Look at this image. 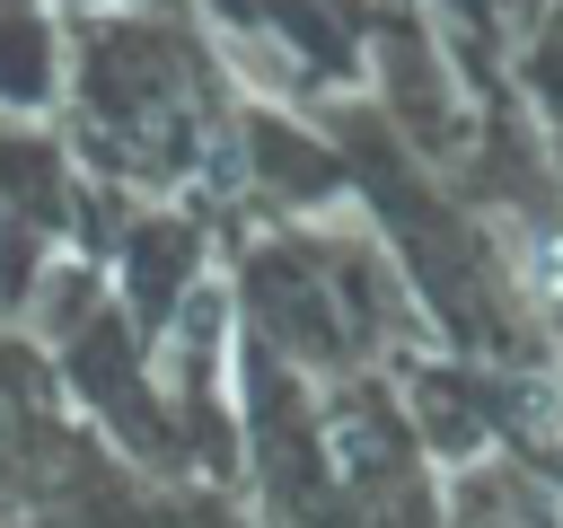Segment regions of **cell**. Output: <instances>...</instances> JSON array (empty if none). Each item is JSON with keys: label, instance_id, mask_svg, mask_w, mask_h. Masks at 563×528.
<instances>
[{"label": "cell", "instance_id": "1", "mask_svg": "<svg viewBox=\"0 0 563 528\" xmlns=\"http://www.w3.org/2000/svg\"><path fill=\"white\" fill-rule=\"evenodd\" d=\"M519 282H528L545 308H563V229H537V238L519 246Z\"/></svg>", "mask_w": 563, "mask_h": 528}]
</instances>
